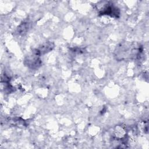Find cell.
<instances>
[{
  "label": "cell",
  "mask_w": 149,
  "mask_h": 149,
  "mask_svg": "<svg viewBox=\"0 0 149 149\" xmlns=\"http://www.w3.org/2000/svg\"><path fill=\"white\" fill-rule=\"evenodd\" d=\"M115 52L118 59L125 60L139 56L141 52V50L140 47H136L133 44H124L118 47Z\"/></svg>",
  "instance_id": "1"
},
{
  "label": "cell",
  "mask_w": 149,
  "mask_h": 149,
  "mask_svg": "<svg viewBox=\"0 0 149 149\" xmlns=\"http://www.w3.org/2000/svg\"><path fill=\"white\" fill-rule=\"evenodd\" d=\"M54 47V44L52 42H46L39 45L37 48L34 49L33 54L40 56L46 53L50 52Z\"/></svg>",
  "instance_id": "3"
},
{
  "label": "cell",
  "mask_w": 149,
  "mask_h": 149,
  "mask_svg": "<svg viewBox=\"0 0 149 149\" xmlns=\"http://www.w3.org/2000/svg\"><path fill=\"white\" fill-rule=\"evenodd\" d=\"M24 63L29 68L37 69L41 66V61L39 56L33 54L31 55L28 56L24 60Z\"/></svg>",
  "instance_id": "4"
},
{
  "label": "cell",
  "mask_w": 149,
  "mask_h": 149,
  "mask_svg": "<svg viewBox=\"0 0 149 149\" xmlns=\"http://www.w3.org/2000/svg\"><path fill=\"white\" fill-rule=\"evenodd\" d=\"M98 12L101 15H108L113 17H118L120 15L119 9L110 2L102 5L98 9Z\"/></svg>",
  "instance_id": "2"
}]
</instances>
